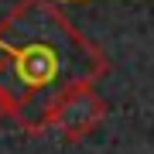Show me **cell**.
I'll return each instance as SVG.
<instances>
[{"label": "cell", "instance_id": "6da1fadb", "mask_svg": "<svg viewBox=\"0 0 154 154\" xmlns=\"http://www.w3.org/2000/svg\"><path fill=\"white\" fill-rule=\"evenodd\" d=\"M110 72V58L62 14L55 0H17L0 21V96L24 134L48 130L51 110L69 89Z\"/></svg>", "mask_w": 154, "mask_h": 154}, {"label": "cell", "instance_id": "3957f363", "mask_svg": "<svg viewBox=\"0 0 154 154\" xmlns=\"http://www.w3.org/2000/svg\"><path fill=\"white\" fill-rule=\"evenodd\" d=\"M7 116V103H4V96H0V120Z\"/></svg>", "mask_w": 154, "mask_h": 154}, {"label": "cell", "instance_id": "7a4b0ae2", "mask_svg": "<svg viewBox=\"0 0 154 154\" xmlns=\"http://www.w3.org/2000/svg\"><path fill=\"white\" fill-rule=\"evenodd\" d=\"M106 113H110L106 99L96 93V82H89V86L69 89V93L58 99L55 110H51L48 127H51V130H58L69 144H75V140L89 137V134L106 120Z\"/></svg>", "mask_w": 154, "mask_h": 154}]
</instances>
